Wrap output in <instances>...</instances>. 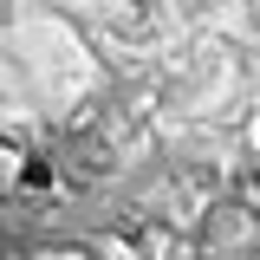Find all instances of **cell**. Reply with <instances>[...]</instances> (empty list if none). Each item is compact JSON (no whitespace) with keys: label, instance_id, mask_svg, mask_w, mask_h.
<instances>
[{"label":"cell","instance_id":"6da1fadb","mask_svg":"<svg viewBox=\"0 0 260 260\" xmlns=\"http://www.w3.org/2000/svg\"><path fill=\"white\" fill-rule=\"evenodd\" d=\"M13 182H20V189H52V162H46V156L13 162Z\"/></svg>","mask_w":260,"mask_h":260},{"label":"cell","instance_id":"7a4b0ae2","mask_svg":"<svg viewBox=\"0 0 260 260\" xmlns=\"http://www.w3.org/2000/svg\"><path fill=\"white\" fill-rule=\"evenodd\" d=\"M39 260H78V254H39Z\"/></svg>","mask_w":260,"mask_h":260}]
</instances>
